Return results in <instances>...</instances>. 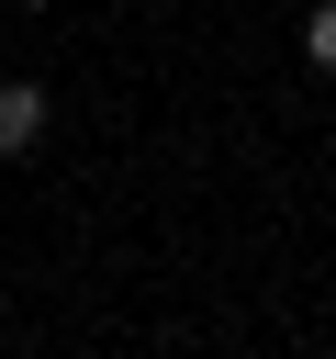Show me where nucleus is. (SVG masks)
I'll return each instance as SVG.
<instances>
[{"label":"nucleus","mask_w":336,"mask_h":359,"mask_svg":"<svg viewBox=\"0 0 336 359\" xmlns=\"http://www.w3.org/2000/svg\"><path fill=\"white\" fill-rule=\"evenodd\" d=\"M302 56L336 79V0H314V11H302Z\"/></svg>","instance_id":"2"},{"label":"nucleus","mask_w":336,"mask_h":359,"mask_svg":"<svg viewBox=\"0 0 336 359\" xmlns=\"http://www.w3.org/2000/svg\"><path fill=\"white\" fill-rule=\"evenodd\" d=\"M34 146H45V90L0 79V157H34Z\"/></svg>","instance_id":"1"}]
</instances>
